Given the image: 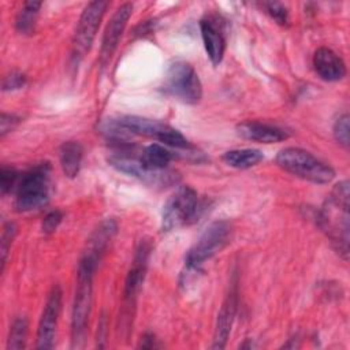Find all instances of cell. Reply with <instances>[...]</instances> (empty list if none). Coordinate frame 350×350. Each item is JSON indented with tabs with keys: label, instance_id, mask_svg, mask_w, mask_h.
<instances>
[{
	"label": "cell",
	"instance_id": "1",
	"mask_svg": "<svg viewBox=\"0 0 350 350\" xmlns=\"http://www.w3.org/2000/svg\"><path fill=\"white\" fill-rule=\"evenodd\" d=\"M349 180L345 179L335 185L325 205L316 215L319 227L343 260H347L349 254Z\"/></svg>",
	"mask_w": 350,
	"mask_h": 350
},
{
	"label": "cell",
	"instance_id": "2",
	"mask_svg": "<svg viewBox=\"0 0 350 350\" xmlns=\"http://www.w3.org/2000/svg\"><path fill=\"white\" fill-rule=\"evenodd\" d=\"M97 267L93 264L79 260L77 273V287L72 302L71 313V340L72 347H81L85 342L88 332V323L92 309V290L93 276Z\"/></svg>",
	"mask_w": 350,
	"mask_h": 350
},
{
	"label": "cell",
	"instance_id": "3",
	"mask_svg": "<svg viewBox=\"0 0 350 350\" xmlns=\"http://www.w3.org/2000/svg\"><path fill=\"white\" fill-rule=\"evenodd\" d=\"M275 161L282 170L312 183L324 185L335 178V171L329 164L301 148L290 146L282 149Z\"/></svg>",
	"mask_w": 350,
	"mask_h": 350
},
{
	"label": "cell",
	"instance_id": "4",
	"mask_svg": "<svg viewBox=\"0 0 350 350\" xmlns=\"http://www.w3.org/2000/svg\"><path fill=\"white\" fill-rule=\"evenodd\" d=\"M51 182L49 163H40L22 174L15 194V208L18 212L38 209L48 201Z\"/></svg>",
	"mask_w": 350,
	"mask_h": 350
},
{
	"label": "cell",
	"instance_id": "5",
	"mask_svg": "<svg viewBox=\"0 0 350 350\" xmlns=\"http://www.w3.org/2000/svg\"><path fill=\"white\" fill-rule=\"evenodd\" d=\"M202 204L198 194L190 186H180L167 200L161 213V230L171 231L183 224H189L197 220Z\"/></svg>",
	"mask_w": 350,
	"mask_h": 350
},
{
	"label": "cell",
	"instance_id": "6",
	"mask_svg": "<svg viewBox=\"0 0 350 350\" xmlns=\"http://www.w3.org/2000/svg\"><path fill=\"white\" fill-rule=\"evenodd\" d=\"M231 237V224L226 220L212 221L197 242L190 247L186 254V268L189 271L198 269L206 260L212 258L226 247Z\"/></svg>",
	"mask_w": 350,
	"mask_h": 350
},
{
	"label": "cell",
	"instance_id": "7",
	"mask_svg": "<svg viewBox=\"0 0 350 350\" xmlns=\"http://www.w3.org/2000/svg\"><path fill=\"white\" fill-rule=\"evenodd\" d=\"M165 92L185 104H197L202 97V85L197 71L183 60L174 62L164 78Z\"/></svg>",
	"mask_w": 350,
	"mask_h": 350
},
{
	"label": "cell",
	"instance_id": "8",
	"mask_svg": "<svg viewBox=\"0 0 350 350\" xmlns=\"http://www.w3.org/2000/svg\"><path fill=\"white\" fill-rule=\"evenodd\" d=\"M150 250H152L150 242L146 239H142L135 249L131 268L126 276L124 290H123V314L120 317L124 325V329H130V323L133 319L131 309H134L137 297L141 291V287L146 275Z\"/></svg>",
	"mask_w": 350,
	"mask_h": 350
},
{
	"label": "cell",
	"instance_id": "9",
	"mask_svg": "<svg viewBox=\"0 0 350 350\" xmlns=\"http://www.w3.org/2000/svg\"><path fill=\"white\" fill-rule=\"evenodd\" d=\"M119 124H122L131 135H145L152 137L160 141L165 146L176 148V149H187L190 142L187 138L178 131L176 129L171 127L167 123L152 120L148 118L141 116H120L116 119Z\"/></svg>",
	"mask_w": 350,
	"mask_h": 350
},
{
	"label": "cell",
	"instance_id": "10",
	"mask_svg": "<svg viewBox=\"0 0 350 350\" xmlns=\"http://www.w3.org/2000/svg\"><path fill=\"white\" fill-rule=\"evenodd\" d=\"M108 1H90L81 14L72 41V56L82 57L90 49L101 19L108 8Z\"/></svg>",
	"mask_w": 350,
	"mask_h": 350
},
{
	"label": "cell",
	"instance_id": "11",
	"mask_svg": "<svg viewBox=\"0 0 350 350\" xmlns=\"http://www.w3.org/2000/svg\"><path fill=\"white\" fill-rule=\"evenodd\" d=\"M62 288L55 284L46 298L37 329V349H52L59 314L62 310Z\"/></svg>",
	"mask_w": 350,
	"mask_h": 350
},
{
	"label": "cell",
	"instance_id": "12",
	"mask_svg": "<svg viewBox=\"0 0 350 350\" xmlns=\"http://www.w3.org/2000/svg\"><path fill=\"white\" fill-rule=\"evenodd\" d=\"M131 14H133V5L130 3H124L115 11L112 18L109 19L104 30L101 49H100V62L103 64H105L111 59L112 53L118 48V44L120 41V37L124 31V27Z\"/></svg>",
	"mask_w": 350,
	"mask_h": 350
},
{
	"label": "cell",
	"instance_id": "13",
	"mask_svg": "<svg viewBox=\"0 0 350 350\" xmlns=\"http://www.w3.org/2000/svg\"><path fill=\"white\" fill-rule=\"evenodd\" d=\"M116 231H118V224L113 219L103 220L89 237L81 258L97 267L103 256L105 254L111 241L113 239Z\"/></svg>",
	"mask_w": 350,
	"mask_h": 350
},
{
	"label": "cell",
	"instance_id": "14",
	"mask_svg": "<svg viewBox=\"0 0 350 350\" xmlns=\"http://www.w3.org/2000/svg\"><path fill=\"white\" fill-rule=\"evenodd\" d=\"M201 37L211 62L217 66L226 52V34L221 23L216 16H205L200 22Z\"/></svg>",
	"mask_w": 350,
	"mask_h": 350
},
{
	"label": "cell",
	"instance_id": "15",
	"mask_svg": "<svg viewBox=\"0 0 350 350\" xmlns=\"http://www.w3.org/2000/svg\"><path fill=\"white\" fill-rule=\"evenodd\" d=\"M237 133L245 139L262 142V144H275L288 138V133L275 124L256 122V120H246L237 126Z\"/></svg>",
	"mask_w": 350,
	"mask_h": 350
},
{
	"label": "cell",
	"instance_id": "16",
	"mask_svg": "<svg viewBox=\"0 0 350 350\" xmlns=\"http://www.w3.org/2000/svg\"><path fill=\"white\" fill-rule=\"evenodd\" d=\"M313 67L317 75L328 82L339 81L346 75V64L332 49L321 46L313 55Z\"/></svg>",
	"mask_w": 350,
	"mask_h": 350
},
{
	"label": "cell",
	"instance_id": "17",
	"mask_svg": "<svg viewBox=\"0 0 350 350\" xmlns=\"http://www.w3.org/2000/svg\"><path fill=\"white\" fill-rule=\"evenodd\" d=\"M235 312H237V291L235 288H232L226 297L220 308V312L217 314L212 349H223L226 346L231 332L232 323H234Z\"/></svg>",
	"mask_w": 350,
	"mask_h": 350
},
{
	"label": "cell",
	"instance_id": "18",
	"mask_svg": "<svg viewBox=\"0 0 350 350\" xmlns=\"http://www.w3.org/2000/svg\"><path fill=\"white\" fill-rule=\"evenodd\" d=\"M83 157V148L77 141L63 142L59 148L60 165L66 176L75 178L81 170Z\"/></svg>",
	"mask_w": 350,
	"mask_h": 350
},
{
	"label": "cell",
	"instance_id": "19",
	"mask_svg": "<svg viewBox=\"0 0 350 350\" xmlns=\"http://www.w3.org/2000/svg\"><path fill=\"white\" fill-rule=\"evenodd\" d=\"M264 160V154L258 149L245 148V149H232L223 154V161L234 168L246 170L257 165Z\"/></svg>",
	"mask_w": 350,
	"mask_h": 350
},
{
	"label": "cell",
	"instance_id": "20",
	"mask_svg": "<svg viewBox=\"0 0 350 350\" xmlns=\"http://www.w3.org/2000/svg\"><path fill=\"white\" fill-rule=\"evenodd\" d=\"M42 5L41 1H26L22 7V10L19 11L16 21H15V26L16 30L19 33H31L34 29V23L37 19V14L40 7Z\"/></svg>",
	"mask_w": 350,
	"mask_h": 350
},
{
	"label": "cell",
	"instance_id": "21",
	"mask_svg": "<svg viewBox=\"0 0 350 350\" xmlns=\"http://www.w3.org/2000/svg\"><path fill=\"white\" fill-rule=\"evenodd\" d=\"M27 327H29L27 320L25 317H18L14 320L11 329H10L7 349L25 347V342H26V336H27Z\"/></svg>",
	"mask_w": 350,
	"mask_h": 350
},
{
	"label": "cell",
	"instance_id": "22",
	"mask_svg": "<svg viewBox=\"0 0 350 350\" xmlns=\"http://www.w3.org/2000/svg\"><path fill=\"white\" fill-rule=\"evenodd\" d=\"M16 235V226L12 223V221H8L4 224L3 227V234H1V272L4 271V267H5V262H7V254H8V250L11 247V243L14 241Z\"/></svg>",
	"mask_w": 350,
	"mask_h": 350
},
{
	"label": "cell",
	"instance_id": "23",
	"mask_svg": "<svg viewBox=\"0 0 350 350\" xmlns=\"http://www.w3.org/2000/svg\"><path fill=\"white\" fill-rule=\"evenodd\" d=\"M262 7L269 14V16L279 25L284 26L288 23V11L284 4L278 1H265L262 3Z\"/></svg>",
	"mask_w": 350,
	"mask_h": 350
},
{
	"label": "cell",
	"instance_id": "24",
	"mask_svg": "<svg viewBox=\"0 0 350 350\" xmlns=\"http://www.w3.org/2000/svg\"><path fill=\"white\" fill-rule=\"evenodd\" d=\"M334 137L335 139L343 145L345 148L349 146V115H340L334 123Z\"/></svg>",
	"mask_w": 350,
	"mask_h": 350
},
{
	"label": "cell",
	"instance_id": "25",
	"mask_svg": "<svg viewBox=\"0 0 350 350\" xmlns=\"http://www.w3.org/2000/svg\"><path fill=\"white\" fill-rule=\"evenodd\" d=\"M18 180V172L12 167H3L0 172V190L1 194L5 196L16 183Z\"/></svg>",
	"mask_w": 350,
	"mask_h": 350
},
{
	"label": "cell",
	"instance_id": "26",
	"mask_svg": "<svg viewBox=\"0 0 350 350\" xmlns=\"http://www.w3.org/2000/svg\"><path fill=\"white\" fill-rule=\"evenodd\" d=\"M62 219H63V213H62L60 211H57V209L51 211L49 213H46V216H45L44 220H42V226H41L42 232H44V234H52V232H55L56 228L59 227Z\"/></svg>",
	"mask_w": 350,
	"mask_h": 350
},
{
	"label": "cell",
	"instance_id": "27",
	"mask_svg": "<svg viewBox=\"0 0 350 350\" xmlns=\"http://www.w3.org/2000/svg\"><path fill=\"white\" fill-rule=\"evenodd\" d=\"M26 85V75L19 71H11L3 81V90H15Z\"/></svg>",
	"mask_w": 350,
	"mask_h": 350
},
{
	"label": "cell",
	"instance_id": "28",
	"mask_svg": "<svg viewBox=\"0 0 350 350\" xmlns=\"http://www.w3.org/2000/svg\"><path fill=\"white\" fill-rule=\"evenodd\" d=\"M21 122V118L16 116L15 113H1V119H0V135L4 137L5 134H8L10 131H12Z\"/></svg>",
	"mask_w": 350,
	"mask_h": 350
},
{
	"label": "cell",
	"instance_id": "29",
	"mask_svg": "<svg viewBox=\"0 0 350 350\" xmlns=\"http://www.w3.org/2000/svg\"><path fill=\"white\" fill-rule=\"evenodd\" d=\"M141 347H145V349H152V347H156L157 345H156V338H154V335L153 334H145L144 336H142V340H141V345H139Z\"/></svg>",
	"mask_w": 350,
	"mask_h": 350
}]
</instances>
